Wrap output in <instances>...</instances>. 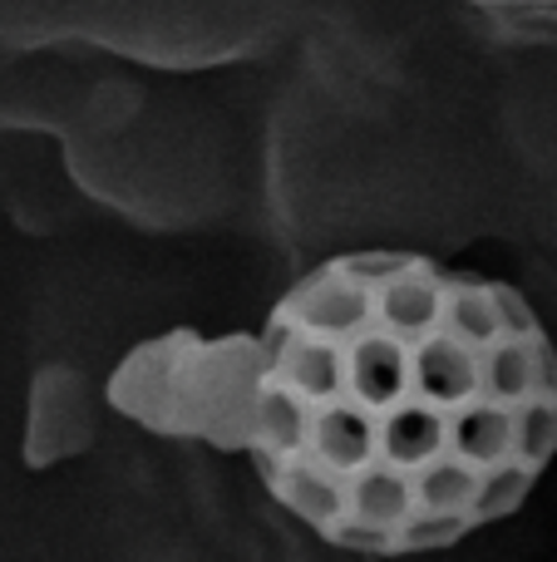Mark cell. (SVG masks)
<instances>
[{
    "instance_id": "obj_1",
    "label": "cell",
    "mask_w": 557,
    "mask_h": 562,
    "mask_svg": "<svg viewBox=\"0 0 557 562\" xmlns=\"http://www.w3.org/2000/svg\"><path fill=\"white\" fill-rule=\"evenodd\" d=\"M247 336L242 454L296 524L345 553L464 543L523 508L557 454V346L509 281L345 252Z\"/></svg>"
},
{
    "instance_id": "obj_2",
    "label": "cell",
    "mask_w": 557,
    "mask_h": 562,
    "mask_svg": "<svg viewBox=\"0 0 557 562\" xmlns=\"http://www.w3.org/2000/svg\"><path fill=\"white\" fill-rule=\"evenodd\" d=\"M109 405L148 435L242 454L252 415V336L163 330L114 366Z\"/></svg>"
},
{
    "instance_id": "obj_3",
    "label": "cell",
    "mask_w": 557,
    "mask_h": 562,
    "mask_svg": "<svg viewBox=\"0 0 557 562\" xmlns=\"http://www.w3.org/2000/svg\"><path fill=\"white\" fill-rule=\"evenodd\" d=\"M89 439V405H84V385L69 370L49 366L35 380L30 395V464H55V459L79 454Z\"/></svg>"
},
{
    "instance_id": "obj_4",
    "label": "cell",
    "mask_w": 557,
    "mask_h": 562,
    "mask_svg": "<svg viewBox=\"0 0 557 562\" xmlns=\"http://www.w3.org/2000/svg\"><path fill=\"white\" fill-rule=\"evenodd\" d=\"M469 5H509V10H538V5H557V0H469Z\"/></svg>"
}]
</instances>
